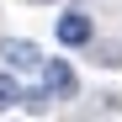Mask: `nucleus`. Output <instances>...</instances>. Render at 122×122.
<instances>
[{"instance_id": "obj_1", "label": "nucleus", "mask_w": 122, "mask_h": 122, "mask_svg": "<svg viewBox=\"0 0 122 122\" xmlns=\"http://www.w3.org/2000/svg\"><path fill=\"white\" fill-rule=\"evenodd\" d=\"M0 58H5V69H21V74L43 69V48L27 43V37H0Z\"/></svg>"}, {"instance_id": "obj_2", "label": "nucleus", "mask_w": 122, "mask_h": 122, "mask_svg": "<svg viewBox=\"0 0 122 122\" xmlns=\"http://www.w3.org/2000/svg\"><path fill=\"white\" fill-rule=\"evenodd\" d=\"M53 32H58V43H64V48H90V43H96V21H90V11H64Z\"/></svg>"}, {"instance_id": "obj_3", "label": "nucleus", "mask_w": 122, "mask_h": 122, "mask_svg": "<svg viewBox=\"0 0 122 122\" xmlns=\"http://www.w3.org/2000/svg\"><path fill=\"white\" fill-rule=\"evenodd\" d=\"M43 85L53 90V101H69L80 90V74H74L69 58H43Z\"/></svg>"}, {"instance_id": "obj_4", "label": "nucleus", "mask_w": 122, "mask_h": 122, "mask_svg": "<svg viewBox=\"0 0 122 122\" xmlns=\"http://www.w3.org/2000/svg\"><path fill=\"white\" fill-rule=\"evenodd\" d=\"M11 106H21V85L11 74H0V112H11Z\"/></svg>"}, {"instance_id": "obj_5", "label": "nucleus", "mask_w": 122, "mask_h": 122, "mask_svg": "<svg viewBox=\"0 0 122 122\" xmlns=\"http://www.w3.org/2000/svg\"><path fill=\"white\" fill-rule=\"evenodd\" d=\"M48 101H53V90H48V85H43V90H21V106H27L32 117H37V112H48Z\"/></svg>"}, {"instance_id": "obj_6", "label": "nucleus", "mask_w": 122, "mask_h": 122, "mask_svg": "<svg viewBox=\"0 0 122 122\" xmlns=\"http://www.w3.org/2000/svg\"><path fill=\"white\" fill-rule=\"evenodd\" d=\"M43 5H53V0H43Z\"/></svg>"}]
</instances>
